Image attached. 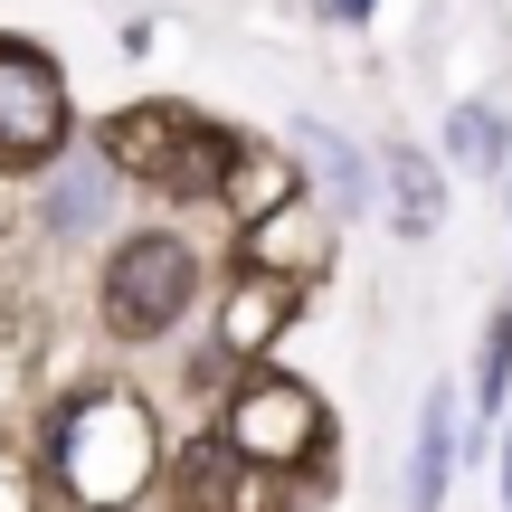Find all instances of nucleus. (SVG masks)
<instances>
[{
	"label": "nucleus",
	"mask_w": 512,
	"mask_h": 512,
	"mask_svg": "<svg viewBox=\"0 0 512 512\" xmlns=\"http://www.w3.org/2000/svg\"><path fill=\"white\" fill-rule=\"evenodd\" d=\"M48 475L76 512H124L152 494L162 475V437H152V408L133 389H86V399L57 408V437H48Z\"/></svg>",
	"instance_id": "obj_1"
},
{
	"label": "nucleus",
	"mask_w": 512,
	"mask_h": 512,
	"mask_svg": "<svg viewBox=\"0 0 512 512\" xmlns=\"http://www.w3.org/2000/svg\"><path fill=\"white\" fill-rule=\"evenodd\" d=\"M294 304V285H275V275H247V304H238V323H228V351L238 361H256V342H266V323Z\"/></svg>",
	"instance_id": "obj_12"
},
{
	"label": "nucleus",
	"mask_w": 512,
	"mask_h": 512,
	"mask_svg": "<svg viewBox=\"0 0 512 512\" xmlns=\"http://www.w3.org/2000/svg\"><path fill=\"white\" fill-rule=\"evenodd\" d=\"M503 512H512V437H503Z\"/></svg>",
	"instance_id": "obj_15"
},
{
	"label": "nucleus",
	"mask_w": 512,
	"mask_h": 512,
	"mask_svg": "<svg viewBox=\"0 0 512 512\" xmlns=\"http://www.w3.org/2000/svg\"><path fill=\"white\" fill-rule=\"evenodd\" d=\"M323 10H332V19H370L380 0H323Z\"/></svg>",
	"instance_id": "obj_14"
},
{
	"label": "nucleus",
	"mask_w": 512,
	"mask_h": 512,
	"mask_svg": "<svg viewBox=\"0 0 512 512\" xmlns=\"http://www.w3.org/2000/svg\"><path fill=\"white\" fill-rule=\"evenodd\" d=\"M503 389H512V304L484 323V370H475V408H484V418L503 408Z\"/></svg>",
	"instance_id": "obj_13"
},
{
	"label": "nucleus",
	"mask_w": 512,
	"mask_h": 512,
	"mask_svg": "<svg viewBox=\"0 0 512 512\" xmlns=\"http://www.w3.org/2000/svg\"><path fill=\"white\" fill-rule=\"evenodd\" d=\"M219 427L238 437L247 465H313V456H323V427H332V418H323V399H313L304 380H285V370H247Z\"/></svg>",
	"instance_id": "obj_4"
},
{
	"label": "nucleus",
	"mask_w": 512,
	"mask_h": 512,
	"mask_svg": "<svg viewBox=\"0 0 512 512\" xmlns=\"http://www.w3.org/2000/svg\"><path fill=\"white\" fill-rule=\"evenodd\" d=\"M67 152V76L38 48H0V162H57Z\"/></svg>",
	"instance_id": "obj_5"
},
{
	"label": "nucleus",
	"mask_w": 512,
	"mask_h": 512,
	"mask_svg": "<svg viewBox=\"0 0 512 512\" xmlns=\"http://www.w3.org/2000/svg\"><path fill=\"white\" fill-rule=\"evenodd\" d=\"M238 437H190V456H181V475H171V512H228V475H238Z\"/></svg>",
	"instance_id": "obj_10"
},
{
	"label": "nucleus",
	"mask_w": 512,
	"mask_h": 512,
	"mask_svg": "<svg viewBox=\"0 0 512 512\" xmlns=\"http://www.w3.org/2000/svg\"><path fill=\"white\" fill-rule=\"evenodd\" d=\"M380 181H389V219H399V238H437V219H446V181H437V162H427L418 143H389Z\"/></svg>",
	"instance_id": "obj_8"
},
{
	"label": "nucleus",
	"mask_w": 512,
	"mask_h": 512,
	"mask_svg": "<svg viewBox=\"0 0 512 512\" xmlns=\"http://www.w3.org/2000/svg\"><path fill=\"white\" fill-rule=\"evenodd\" d=\"M294 152L313 162V181H323L332 219H361V209H370V162H361V152H351L332 124H313V114H304V124H294Z\"/></svg>",
	"instance_id": "obj_9"
},
{
	"label": "nucleus",
	"mask_w": 512,
	"mask_h": 512,
	"mask_svg": "<svg viewBox=\"0 0 512 512\" xmlns=\"http://www.w3.org/2000/svg\"><path fill=\"white\" fill-rule=\"evenodd\" d=\"M446 152L465 171H512V114L503 105H456L446 114Z\"/></svg>",
	"instance_id": "obj_11"
},
{
	"label": "nucleus",
	"mask_w": 512,
	"mask_h": 512,
	"mask_svg": "<svg viewBox=\"0 0 512 512\" xmlns=\"http://www.w3.org/2000/svg\"><path fill=\"white\" fill-rule=\"evenodd\" d=\"M114 181H124V171L105 162V143H67V152H57V171H48V200H38V219H48L57 238H76V228L105 219Z\"/></svg>",
	"instance_id": "obj_6"
},
{
	"label": "nucleus",
	"mask_w": 512,
	"mask_h": 512,
	"mask_svg": "<svg viewBox=\"0 0 512 512\" xmlns=\"http://www.w3.org/2000/svg\"><path fill=\"white\" fill-rule=\"evenodd\" d=\"M456 389H427L418 399V446H408V512H446V484H456Z\"/></svg>",
	"instance_id": "obj_7"
},
{
	"label": "nucleus",
	"mask_w": 512,
	"mask_h": 512,
	"mask_svg": "<svg viewBox=\"0 0 512 512\" xmlns=\"http://www.w3.org/2000/svg\"><path fill=\"white\" fill-rule=\"evenodd\" d=\"M200 304V256H190L181 238H124L105 266V332L114 342H162L181 313Z\"/></svg>",
	"instance_id": "obj_3"
},
{
	"label": "nucleus",
	"mask_w": 512,
	"mask_h": 512,
	"mask_svg": "<svg viewBox=\"0 0 512 512\" xmlns=\"http://www.w3.org/2000/svg\"><path fill=\"white\" fill-rule=\"evenodd\" d=\"M105 162L124 171V181H143V190H162V200H209V190H228V171H238V133L228 124H209V114H190V105H124V114H105Z\"/></svg>",
	"instance_id": "obj_2"
}]
</instances>
